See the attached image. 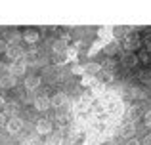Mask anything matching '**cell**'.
<instances>
[{"label": "cell", "mask_w": 151, "mask_h": 145, "mask_svg": "<svg viewBox=\"0 0 151 145\" xmlns=\"http://www.w3.org/2000/svg\"><path fill=\"white\" fill-rule=\"evenodd\" d=\"M25 69H27L25 59L12 61V65H10V74H12V76H21V74H25Z\"/></svg>", "instance_id": "6da1fadb"}, {"label": "cell", "mask_w": 151, "mask_h": 145, "mask_svg": "<svg viewBox=\"0 0 151 145\" xmlns=\"http://www.w3.org/2000/svg\"><path fill=\"white\" fill-rule=\"evenodd\" d=\"M134 132H136V124L130 122V120H126L124 124H121V126H119V134H121L122 138H132Z\"/></svg>", "instance_id": "7a4b0ae2"}, {"label": "cell", "mask_w": 151, "mask_h": 145, "mask_svg": "<svg viewBox=\"0 0 151 145\" xmlns=\"http://www.w3.org/2000/svg\"><path fill=\"white\" fill-rule=\"evenodd\" d=\"M21 128H23V120L19 119V116H12V119L8 120V124H6V130L10 132V134H17Z\"/></svg>", "instance_id": "3957f363"}, {"label": "cell", "mask_w": 151, "mask_h": 145, "mask_svg": "<svg viewBox=\"0 0 151 145\" xmlns=\"http://www.w3.org/2000/svg\"><path fill=\"white\" fill-rule=\"evenodd\" d=\"M6 56L10 57L12 61H17V59H23V56H25V52H23V50L19 48L17 44H10V48H8Z\"/></svg>", "instance_id": "277c9868"}, {"label": "cell", "mask_w": 151, "mask_h": 145, "mask_svg": "<svg viewBox=\"0 0 151 145\" xmlns=\"http://www.w3.org/2000/svg\"><path fill=\"white\" fill-rule=\"evenodd\" d=\"M48 107H52L48 96H44V94H42V96H37V97H35V109H37V111H46Z\"/></svg>", "instance_id": "5b68a950"}, {"label": "cell", "mask_w": 151, "mask_h": 145, "mask_svg": "<svg viewBox=\"0 0 151 145\" xmlns=\"http://www.w3.org/2000/svg\"><path fill=\"white\" fill-rule=\"evenodd\" d=\"M124 48L128 52H134L136 48H140V38L136 34H126L124 36Z\"/></svg>", "instance_id": "8992f818"}, {"label": "cell", "mask_w": 151, "mask_h": 145, "mask_svg": "<svg viewBox=\"0 0 151 145\" xmlns=\"http://www.w3.org/2000/svg\"><path fill=\"white\" fill-rule=\"evenodd\" d=\"M121 63L124 65L126 69H134L138 65V57L134 56L132 52H128V54H122V57H121Z\"/></svg>", "instance_id": "52a82bcc"}, {"label": "cell", "mask_w": 151, "mask_h": 145, "mask_svg": "<svg viewBox=\"0 0 151 145\" xmlns=\"http://www.w3.org/2000/svg\"><path fill=\"white\" fill-rule=\"evenodd\" d=\"M50 103H52V107H63V105L67 103V96L63 92H59V94H54V96L50 97Z\"/></svg>", "instance_id": "ba28073f"}, {"label": "cell", "mask_w": 151, "mask_h": 145, "mask_svg": "<svg viewBox=\"0 0 151 145\" xmlns=\"http://www.w3.org/2000/svg\"><path fill=\"white\" fill-rule=\"evenodd\" d=\"M100 73H101V65H100V63H94V61H90V63L84 65V74H88V76H98Z\"/></svg>", "instance_id": "9c48e42d"}, {"label": "cell", "mask_w": 151, "mask_h": 145, "mask_svg": "<svg viewBox=\"0 0 151 145\" xmlns=\"http://www.w3.org/2000/svg\"><path fill=\"white\" fill-rule=\"evenodd\" d=\"M40 76L38 74H29V76L25 78V88L27 90H37L38 86H40Z\"/></svg>", "instance_id": "30bf717a"}, {"label": "cell", "mask_w": 151, "mask_h": 145, "mask_svg": "<svg viewBox=\"0 0 151 145\" xmlns=\"http://www.w3.org/2000/svg\"><path fill=\"white\" fill-rule=\"evenodd\" d=\"M52 132V122L50 120H38L37 122V134H40V136H46V134H50Z\"/></svg>", "instance_id": "8fae6325"}, {"label": "cell", "mask_w": 151, "mask_h": 145, "mask_svg": "<svg viewBox=\"0 0 151 145\" xmlns=\"http://www.w3.org/2000/svg\"><path fill=\"white\" fill-rule=\"evenodd\" d=\"M52 50H54V54H65L67 50H69V46H67V38H59V40H55L54 44H52Z\"/></svg>", "instance_id": "7c38bea8"}, {"label": "cell", "mask_w": 151, "mask_h": 145, "mask_svg": "<svg viewBox=\"0 0 151 145\" xmlns=\"http://www.w3.org/2000/svg\"><path fill=\"white\" fill-rule=\"evenodd\" d=\"M17 84V80H15V76H12V74H4L2 78H0V88H14V86Z\"/></svg>", "instance_id": "4fadbf2b"}, {"label": "cell", "mask_w": 151, "mask_h": 145, "mask_svg": "<svg viewBox=\"0 0 151 145\" xmlns=\"http://www.w3.org/2000/svg\"><path fill=\"white\" fill-rule=\"evenodd\" d=\"M98 36L101 38V42L111 40V38H113V27H100V29H98Z\"/></svg>", "instance_id": "5bb4252c"}, {"label": "cell", "mask_w": 151, "mask_h": 145, "mask_svg": "<svg viewBox=\"0 0 151 145\" xmlns=\"http://www.w3.org/2000/svg\"><path fill=\"white\" fill-rule=\"evenodd\" d=\"M23 40L29 42V44H35V42L38 40V31H35V29L25 31V33H23Z\"/></svg>", "instance_id": "9a60e30c"}, {"label": "cell", "mask_w": 151, "mask_h": 145, "mask_svg": "<svg viewBox=\"0 0 151 145\" xmlns=\"http://www.w3.org/2000/svg\"><path fill=\"white\" fill-rule=\"evenodd\" d=\"M23 59H25V63H27V65L37 63V61H38V52H37V50H29V52H25Z\"/></svg>", "instance_id": "2e32d148"}, {"label": "cell", "mask_w": 151, "mask_h": 145, "mask_svg": "<svg viewBox=\"0 0 151 145\" xmlns=\"http://www.w3.org/2000/svg\"><path fill=\"white\" fill-rule=\"evenodd\" d=\"M98 82H100L101 86H105V84H111V82H113V73L101 71L100 74H98Z\"/></svg>", "instance_id": "e0dca14e"}, {"label": "cell", "mask_w": 151, "mask_h": 145, "mask_svg": "<svg viewBox=\"0 0 151 145\" xmlns=\"http://www.w3.org/2000/svg\"><path fill=\"white\" fill-rule=\"evenodd\" d=\"M19 113V105L15 103V101H10V103H6L4 105V115H17Z\"/></svg>", "instance_id": "ac0fdd59"}, {"label": "cell", "mask_w": 151, "mask_h": 145, "mask_svg": "<svg viewBox=\"0 0 151 145\" xmlns=\"http://www.w3.org/2000/svg\"><path fill=\"white\" fill-rule=\"evenodd\" d=\"M117 52H119V42H107L103 46V54H107V56H115Z\"/></svg>", "instance_id": "d6986e66"}, {"label": "cell", "mask_w": 151, "mask_h": 145, "mask_svg": "<svg viewBox=\"0 0 151 145\" xmlns=\"http://www.w3.org/2000/svg\"><path fill=\"white\" fill-rule=\"evenodd\" d=\"M81 84L84 86V88H94L98 82H96V78H94V76H88V74H84V76H82V80H81Z\"/></svg>", "instance_id": "ffe728a7"}, {"label": "cell", "mask_w": 151, "mask_h": 145, "mask_svg": "<svg viewBox=\"0 0 151 145\" xmlns=\"http://www.w3.org/2000/svg\"><path fill=\"white\" fill-rule=\"evenodd\" d=\"M101 65V71H107V73H113L115 71V61L111 59H103V63H100Z\"/></svg>", "instance_id": "44dd1931"}, {"label": "cell", "mask_w": 151, "mask_h": 145, "mask_svg": "<svg viewBox=\"0 0 151 145\" xmlns=\"http://www.w3.org/2000/svg\"><path fill=\"white\" fill-rule=\"evenodd\" d=\"M103 42L100 40V42H96V44H92V48H90V52H88V56H96L98 52H100V50H103Z\"/></svg>", "instance_id": "7402d4cb"}, {"label": "cell", "mask_w": 151, "mask_h": 145, "mask_svg": "<svg viewBox=\"0 0 151 145\" xmlns=\"http://www.w3.org/2000/svg\"><path fill=\"white\" fill-rule=\"evenodd\" d=\"M71 73H73V74H84V65L73 63V65H71Z\"/></svg>", "instance_id": "603a6c76"}, {"label": "cell", "mask_w": 151, "mask_h": 145, "mask_svg": "<svg viewBox=\"0 0 151 145\" xmlns=\"http://www.w3.org/2000/svg\"><path fill=\"white\" fill-rule=\"evenodd\" d=\"M21 38H23L21 34H19V33H15V31H14V33L10 34V44H17V42L21 40Z\"/></svg>", "instance_id": "cb8c5ba5"}, {"label": "cell", "mask_w": 151, "mask_h": 145, "mask_svg": "<svg viewBox=\"0 0 151 145\" xmlns=\"http://www.w3.org/2000/svg\"><path fill=\"white\" fill-rule=\"evenodd\" d=\"M69 120H71L69 115H59V116H58V122L61 124V126H67V124H69Z\"/></svg>", "instance_id": "d4e9b609"}, {"label": "cell", "mask_w": 151, "mask_h": 145, "mask_svg": "<svg viewBox=\"0 0 151 145\" xmlns=\"http://www.w3.org/2000/svg\"><path fill=\"white\" fill-rule=\"evenodd\" d=\"M8 48H10V42L0 40V54H6V52H8Z\"/></svg>", "instance_id": "484cf974"}, {"label": "cell", "mask_w": 151, "mask_h": 145, "mask_svg": "<svg viewBox=\"0 0 151 145\" xmlns=\"http://www.w3.org/2000/svg\"><path fill=\"white\" fill-rule=\"evenodd\" d=\"M65 56H67V59H73V57H77V50H67V52H65Z\"/></svg>", "instance_id": "4316f807"}, {"label": "cell", "mask_w": 151, "mask_h": 145, "mask_svg": "<svg viewBox=\"0 0 151 145\" xmlns=\"http://www.w3.org/2000/svg\"><path fill=\"white\" fill-rule=\"evenodd\" d=\"M144 122L147 124V126H151V109H149V111L144 115Z\"/></svg>", "instance_id": "83f0119b"}, {"label": "cell", "mask_w": 151, "mask_h": 145, "mask_svg": "<svg viewBox=\"0 0 151 145\" xmlns=\"http://www.w3.org/2000/svg\"><path fill=\"white\" fill-rule=\"evenodd\" d=\"M8 124V119H6V115L4 113H0V128H4Z\"/></svg>", "instance_id": "f1b7e54d"}, {"label": "cell", "mask_w": 151, "mask_h": 145, "mask_svg": "<svg viewBox=\"0 0 151 145\" xmlns=\"http://www.w3.org/2000/svg\"><path fill=\"white\" fill-rule=\"evenodd\" d=\"M142 145H151V134H147L144 138V141H142Z\"/></svg>", "instance_id": "f546056e"}, {"label": "cell", "mask_w": 151, "mask_h": 145, "mask_svg": "<svg viewBox=\"0 0 151 145\" xmlns=\"http://www.w3.org/2000/svg\"><path fill=\"white\" fill-rule=\"evenodd\" d=\"M126 145H142V141H138V139H130V141H126Z\"/></svg>", "instance_id": "4dcf8cb0"}, {"label": "cell", "mask_w": 151, "mask_h": 145, "mask_svg": "<svg viewBox=\"0 0 151 145\" xmlns=\"http://www.w3.org/2000/svg\"><path fill=\"white\" fill-rule=\"evenodd\" d=\"M142 61H145V63L149 61V56H147V54H144V56H142Z\"/></svg>", "instance_id": "1f68e13d"}, {"label": "cell", "mask_w": 151, "mask_h": 145, "mask_svg": "<svg viewBox=\"0 0 151 145\" xmlns=\"http://www.w3.org/2000/svg\"><path fill=\"white\" fill-rule=\"evenodd\" d=\"M4 105H6V103H4V99L0 97V109H4Z\"/></svg>", "instance_id": "d6a6232c"}]
</instances>
